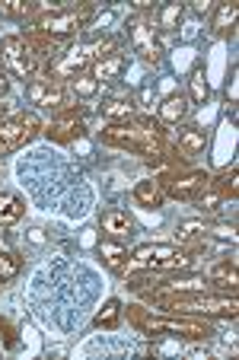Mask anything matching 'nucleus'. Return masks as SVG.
I'll use <instances>...</instances> for the list:
<instances>
[{
	"label": "nucleus",
	"instance_id": "nucleus-1",
	"mask_svg": "<svg viewBox=\"0 0 239 360\" xmlns=\"http://www.w3.org/2000/svg\"><path fill=\"white\" fill-rule=\"evenodd\" d=\"M103 143L118 150H131V153H141L143 163L147 160H157L169 150V134L160 122H153L150 115L131 118V122H109L99 131Z\"/></svg>",
	"mask_w": 239,
	"mask_h": 360
},
{
	"label": "nucleus",
	"instance_id": "nucleus-2",
	"mask_svg": "<svg viewBox=\"0 0 239 360\" xmlns=\"http://www.w3.org/2000/svg\"><path fill=\"white\" fill-rule=\"evenodd\" d=\"M128 322L143 335H169L185 341H207L214 335L211 322L182 313H153L147 306H128Z\"/></svg>",
	"mask_w": 239,
	"mask_h": 360
},
{
	"label": "nucleus",
	"instance_id": "nucleus-3",
	"mask_svg": "<svg viewBox=\"0 0 239 360\" xmlns=\"http://www.w3.org/2000/svg\"><path fill=\"white\" fill-rule=\"evenodd\" d=\"M109 55H118V39L115 35H103V39L86 41V45H74V48H67L64 55H58L55 61L45 64L41 80H48V83L74 80V77L86 74L96 61H103V58H109Z\"/></svg>",
	"mask_w": 239,
	"mask_h": 360
},
{
	"label": "nucleus",
	"instance_id": "nucleus-4",
	"mask_svg": "<svg viewBox=\"0 0 239 360\" xmlns=\"http://www.w3.org/2000/svg\"><path fill=\"white\" fill-rule=\"evenodd\" d=\"M201 252V245H166V243H143L128 252V271H176L188 268L191 259Z\"/></svg>",
	"mask_w": 239,
	"mask_h": 360
},
{
	"label": "nucleus",
	"instance_id": "nucleus-5",
	"mask_svg": "<svg viewBox=\"0 0 239 360\" xmlns=\"http://www.w3.org/2000/svg\"><path fill=\"white\" fill-rule=\"evenodd\" d=\"M89 16H93V4H83L80 10H48V13L35 16L29 29L48 35L51 41L61 45V41L74 39L77 32H83L89 26Z\"/></svg>",
	"mask_w": 239,
	"mask_h": 360
},
{
	"label": "nucleus",
	"instance_id": "nucleus-6",
	"mask_svg": "<svg viewBox=\"0 0 239 360\" xmlns=\"http://www.w3.org/2000/svg\"><path fill=\"white\" fill-rule=\"evenodd\" d=\"M124 35H128L134 55L141 58L143 64H160L163 61V41H160L157 29H153V22L147 20V16H141V13L128 16V22H124Z\"/></svg>",
	"mask_w": 239,
	"mask_h": 360
},
{
	"label": "nucleus",
	"instance_id": "nucleus-7",
	"mask_svg": "<svg viewBox=\"0 0 239 360\" xmlns=\"http://www.w3.org/2000/svg\"><path fill=\"white\" fill-rule=\"evenodd\" d=\"M41 134V122L35 112H16V115L0 122V157H7L13 150L26 147L32 137Z\"/></svg>",
	"mask_w": 239,
	"mask_h": 360
},
{
	"label": "nucleus",
	"instance_id": "nucleus-8",
	"mask_svg": "<svg viewBox=\"0 0 239 360\" xmlns=\"http://www.w3.org/2000/svg\"><path fill=\"white\" fill-rule=\"evenodd\" d=\"M83 131H86V109L74 102V105H67L64 112H58V115L41 128V134L51 143H70V141H77Z\"/></svg>",
	"mask_w": 239,
	"mask_h": 360
},
{
	"label": "nucleus",
	"instance_id": "nucleus-9",
	"mask_svg": "<svg viewBox=\"0 0 239 360\" xmlns=\"http://www.w3.org/2000/svg\"><path fill=\"white\" fill-rule=\"evenodd\" d=\"M0 58L7 64V77L13 74V77H20V80H29V77H35V70H39V61H35L26 51V45H22V35H4V39H0Z\"/></svg>",
	"mask_w": 239,
	"mask_h": 360
},
{
	"label": "nucleus",
	"instance_id": "nucleus-10",
	"mask_svg": "<svg viewBox=\"0 0 239 360\" xmlns=\"http://www.w3.org/2000/svg\"><path fill=\"white\" fill-rule=\"evenodd\" d=\"M207 185H211V176H207L205 169H179L176 176L163 185V191L172 201H195Z\"/></svg>",
	"mask_w": 239,
	"mask_h": 360
},
{
	"label": "nucleus",
	"instance_id": "nucleus-11",
	"mask_svg": "<svg viewBox=\"0 0 239 360\" xmlns=\"http://www.w3.org/2000/svg\"><path fill=\"white\" fill-rule=\"evenodd\" d=\"M29 99L39 105V109H48V112H64L67 109V89L64 83H48V80H35L29 86Z\"/></svg>",
	"mask_w": 239,
	"mask_h": 360
},
{
	"label": "nucleus",
	"instance_id": "nucleus-12",
	"mask_svg": "<svg viewBox=\"0 0 239 360\" xmlns=\"http://www.w3.org/2000/svg\"><path fill=\"white\" fill-rule=\"evenodd\" d=\"M99 226L109 239H128L134 233V217L122 207H109V211L99 214Z\"/></svg>",
	"mask_w": 239,
	"mask_h": 360
},
{
	"label": "nucleus",
	"instance_id": "nucleus-13",
	"mask_svg": "<svg viewBox=\"0 0 239 360\" xmlns=\"http://www.w3.org/2000/svg\"><path fill=\"white\" fill-rule=\"evenodd\" d=\"M207 284L217 287V290H224V293H236V287H239L236 259H220L217 265H211V271H207Z\"/></svg>",
	"mask_w": 239,
	"mask_h": 360
},
{
	"label": "nucleus",
	"instance_id": "nucleus-14",
	"mask_svg": "<svg viewBox=\"0 0 239 360\" xmlns=\"http://www.w3.org/2000/svg\"><path fill=\"white\" fill-rule=\"evenodd\" d=\"M172 147H176L185 160H191V157H198V153H205L207 134L201 128H195V124H185V128L176 131V143H172Z\"/></svg>",
	"mask_w": 239,
	"mask_h": 360
},
{
	"label": "nucleus",
	"instance_id": "nucleus-15",
	"mask_svg": "<svg viewBox=\"0 0 239 360\" xmlns=\"http://www.w3.org/2000/svg\"><path fill=\"white\" fill-rule=\"evenodd\" d=\"M22 45H26V51L35 58V61H55L58 58V41H51L48 35H41V32H32V29H26L22 32Z\"/></svg>",
	"mask_w": 239,
	"mask_h": 360
},
{
	"label": "nucleus",
	"instance_id": "nucleus-16",
	"mask_svg": "<svg viewBox=\"0 0 239 360\" xmlns=\"http://www.w3.org/2000/svg\"><path fill=\"white\" fill-rule=\"evenodd\" d=\"M99 112H103L105 122H131V118H137V105L131 96H109L99 105Z\"/></svg>",
	"mask_w": 239,
	"mask_h": 360
},
{
	"label": "nucleus",
	"instance_id": "nucleus-17",
	"mask_svg": "<svg viewBox=\"0 0 239 360\" xmlns=\"http://www.w3.org/2000/svg\"><path fill=\"white\" fill-rule=\"evenodd\" d=\"M99 259H103V265L109 271L124 274V268H128V249L122 245V239H103L99 243Z\"/></svg>",
	"mask_w": 239,
	"mask_h": 360
},
{
	"label": "nucleus",
	"instance_id": "nucleus-18",
	"mask_svg": "<svg viewBox=\"0 0 239 360\" xmlns=\"http://www.w3.org/2000/svg\"><path fill=\"white\" fill-rule=\"evenodd\" d=\"M22 214H26V201L16 191H0V230L20 224Z\"/></svg>",
	"mask_w": 239,
	"mask_h": 360
},
{
	"label": "nucleus",
	"instance_id": "nucleus-19",
	"mask_svg": "<svg viewBox=\"0 0 239 360\" xmlns=\"http://www.w3.org/2000/svg\"><path fill=\"white\" fill-rule=\"evenodd\" d=\"M134 201L141 204V207H163V201H166L163 182H157V179H141V182L134 185Z\"/></svg>",
	"mask_w": 239,
	"mask_h": 360
},
{
	"label": "nucleus",
	"instance_id": "nucleus-20",
	"mask_svg": "<svg viewBox=\"0 0 239 360\" xmlns=\"http://www.w3.org/2000/svg\"><path fill=\"white\" fill-rule=\"evenodd\" d=\"M188 96H182V93H176V96H169V99L163 102V105H157V122L160 124H179L185 115H188Z\"/></svg>",
	"mask_w": 239,
	"mask_h": 360
},
{
	"label": "nucleus",
	"instance_id": "nucleus-21",
	"mask_svg": "<svg viewBox=\"0 0 239 360\" xmlns=\"http://www.w3.org/2000/svg\"><path fill=\"white\" fill-rule=\"evenodd\" d=\"M236 22H239V4H233V0H226V4H220V7L214 10L211 32H214V35H233V29H236Z\"/></svg>",
	"mask_w": 239,
	"mask_h": 360
},
{
	"label": "nucleus",
	"instance_id": "nucleus-22",
	"mask_svg": "<svg viewBox=\"0 0 239 360\" xmlns=\"http://www.w3.org/2000/svg\"><path fill=\"white\" fill-rule=\"evenodd\" d=\"M124 68H128V58L118 51V55H109V58H103V61H96L93 68H89V74L105 83V80H118V77L124 74Z\"/></svg>",
	"mask_w": 239,
	"mask_h": 360
},
{
	"label": "nucleus",
	"instance_id": "nucleus-23",
	"mask_svg": "<svg viewBox=\"0 0 239 360\" xmlns=\"http://www.w3.org/2000/svg\"><path fill=\"white\" fill-rule=\"evenodd\" d=\"M48 13V4H22V0H0V16L7 20H29Z\"/></svg>",
	"mask_w": 239,
	"mask_h": 360
},
{
	"label": "nucleus",
	"instance_id": "nucleus-24",
	"mask_svg": "<svg viewBox=\"0 0 239 360\" xmlns=\"http://www.w3.org/2000/svg\"><path fill=\"white\" fill-rule=\"evenodd\" d=\"M122 313H124V306H122V300L118 297H109L103 303V309L96 313V319H93V326L96 328H118V322H122Z\"/></svg>",
	"mask_w": 239,
	"mask_h": 360
},
{
	"label": "nucleus",
	"instance_id": "nucleus-25",
	"mask_svg": "<svg viewBox=\"0 0 239 360\" xmlns=\"http://www.w3.org/2000/svg\"><path fill=\"white\" fill-rule=\"evenodd\" d=\"M207 99H211V83H207V77H205V68H195L188 77V102L205 105Z\"/></svg>",
	"mask_w": 239,
	"mask_h": 360
},
{
	"label": "nucleus",
	"instance_id": "nucleus-26",
	"mask_svg": "<svg viewBox=\"0 0 239 360\" xmlns=\"http://www.w3.org/2000/svg\"><path fill=\"white\" fill-rule=\"evenodd\" d=\"M211 188H217L224 198H230V201H236V195H239V169H236V163L230 166V169H224L217 179H211Z\"/></svg>",
	"mask_w": 239,
	"mask_h": 360
},
{
	"label": "nucleus",
	"instance_id": "nucleus-27",
	"mask_svg": "<svg viewBox=\"0 0 239 360\" xmlns=\"http://www.w3.org/2000/svg\"><path fill=\"white\" fill-rule=\"evenodd\" d=\"M182 16H185V4H166L157 13V26L163 29V32H172V29H179Z\"/></svg>",
	"mask_w": 239,
	"mask_h": 360
},
{
	"label": "nucleus",
	"instance_id": "nucleus-28",
	"mask_svg": "<svg viewBox=\"0 0 239 360\" xmlns=\"http://www.w3.org/2000/svg\"><path fill=\"white\" fill-rule=\"evenodd\" d=\"M224 201H226V198L220 195L217 188H211V185H207V188L201 191L198 198H195V207H198L201 214H217L220 207H224Z\"/></svg>",
	"mask_w": 239,
	"mask_h": 360
},
{
	"label": "nucleus",
	"instance_id": "nucleus-29",
	"mask_svg": "<svg viewBox=\"0 0 239 360\" xmlns=\"http://www.w3.org/2000/svg\"><path fill=\"white\" fill-rule=\"evenodd\" d=\"M176 233H179V243L188 245L191 239H205L207 236V224L205 220H182Z\"/></svg>",
	"mask_w": 239,
	"mask_h": 360
},
{
	"label": "nucleus",
	"instance_id": "nucleus-30",
	"mask_svg": "<svg viewBox=\"0 0 239 360\" xmlns=\"http://www.w3.org/2000/svg\"><path fill=\"white\" fill-rule=\"evenodd\" d=\"M96 89H99V80H96L89 70L70 80V93H74L77 99H89V96H96Z\"/></svg>",
	"mask_w": 239,
	"mask_h": 360
},
{
	"label": "nucleus",
	"instance_id": "nucleus-31",
	"mask_svg": "<svg viewBox=\"0 0 239 360\" xmlns=\"http://www.w3.org/2000/svg\"><path fill=\"white\" fill-rule=\"evenodd\" d=\"M20 271H22V262L16 259L13 252H0V284H4V281H13Z\"/></svg>",
	"mask_w": 239,
	"mask_h": 360
},
{
	"label": "nucleus",
	"instance_id": "nucleus-32",
	"mask_svg": "<svg viewBox=\"0 0 239 360\" xmlns=\"http://www.w3.org/2000/svg\"><path fill=\"white\" fill-rule=\"evenodd\" d=\"M207 233L217 239H230L236 243V224H207Z\"/></svg>",
	"mask_w": 239,
	"mask_h": 360
},
{
	"label": "nucleus",
	"instance_id": "nucleus-33",
	"mask_svg": "<svg viewBox=\"0 0 239 360\" xmlns=\"http://www.w3.org/2000/svg\"><path fill=\"white\" fill-rule=\"evenodd\" d=\"M134 105H141L143 112H153L157 109V93H153L150 86H143L141 93H137V99H134Z\"/></svg>",
	"mask_w": 239,
	"mask_h": 360
},
{
	"label": "nucleus",
	"instance_id": "nucleus-34",
	"mask_svg": "<svg viewBox=\"0 0 239 360\" xmlns=\"http://www.w3.org/2000/svg\"><path fill=\"white\" fill-rule=\"evenodd\" d=\"M236 74H239V70L233 68V70H230V83H226V99H230V105H236V102H239V89H236Z\"/></svg>",
	"mask_w": 239,
	"mask_h": 360
},
{
	"label": "nucleus",
	"instance_id": "nucleus-35",
	"mask_svg": "<svg viewBox=\"0 0 239 360\" xmlns=\"http://www.w3.org/2000/svg\"><path fill=\"white\" fill-rule=\"evenodd\" d=\"M0 332H4V338H7V347H13V345H16V332L10 328V322H7V319H0Z\"/></svg>",
	"mask_w": 239,
	"mask_h": 360
},
{
	"label": "nucleus",
	"instance_id": "nucleus-36",
	"mask_svg": "<svg viewBox=\"0 0 239 360\" xmlns=\"http://www.w3.org/2000/svg\"><path fill=\"white\" fill-rule=\"evenodd\" d=\"M7 86H10V77L7 70H0V93H7Z\"/></svg>",
	"mask_w": 239,
	"mask_h": 360
},
{
	"label": "nucleus",
	"instance_id": "nucleus-37",
	"mask_svg": "<svg viewBox=\"0 0 239 360\" xmlns=\"http://www.w3.org/2000/svg\"><path fill=\"white\" fill-rule=\"evenodd\" d=\"M13 115V112H10V105H4V102H0V122H4V118H10Z\"/></svg>",
	"mask_w": 239,
	"mask_h": 360
}]
</instances>
